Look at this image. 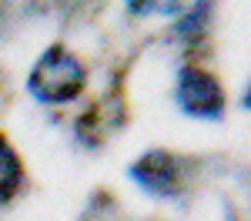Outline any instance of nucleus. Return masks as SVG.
<instances>
[{
	"instance_id": "20e7f679",
	"label": "nucleus",
	"mask_w": 251,
	"mask_h": 221,
	"mask_svg": "<svg viewBox=\"0 0 251 221\" xmlns=\"http://www.w3.org/2000/svg\"><path fill=\"white\" fill-rule=\"evenodd\" d=\"M20 184H24V164L10 141L0 138V201H10L20 191Z\"/></svg>"
},
{
	"instance_id": "f257e3e1",
	"label": "nucleus",
	"mask_w": 251,
	"mask_h": 221,
	"mask_svg": "<svg viewBox=\"0 0 251 221\" xmlns=\"http://www.w3.org/2000/svg\"><path fill=\"white\" fill-rule=\"evenodd\" d=\"M87 84V71L71 50L64 47H50L44 50V57L34 64L30 77H27V91L40 100V104H64L74 100Z\"/></svg>"
},
{
	"instance_id": "39448f33",
	"label": "nucleus",
	"mask_w": 251,
	"mask_h": 221,
	"mask_svg": "<svg viewBox=\"0 0 251 221\" xmlns=\"http://www.w3.org/2000/svg\"><path fill=\"white\" fill-rule=\"evenodd\" d=\"M211 0H194V7L184 14V20L177 24V34L184 40H201L208 30V17H211Z\"/></svg>"
},
{
	"instance_id": "f03ea898",
	"label": "nucleus",
	"mask_w": 251,
	"mask_h": 221,
	"mask_svg": "<svg viewBox=\"0 0 251 221\" xmlns=\"http://www.w3.org/2000/svg\"><path fill=\"white\" fill-rule=\"evenodd\" d=\"M177 107L198 121H221L225 114V91L221 84L201 71V67H184L177 74Z\"/></svg>"
},
{
	"instance_id": "423d86ee",
	"label": "nucleus",
	"mask_w": 251,
	"mask_h": 221,
	"mask_svg": "<svg viewBox=\"0 0 251 221\" xmlns=\"http://www.w3.org/2000/svg\"><path fill=\"white\" fill-rule=\"evenodd\" d=\"M127 10L134 17H151V14L177 17V14H184V0H127Z\"/></svg>"
},
{
	"instance_id": "7ed1b4c3",
	"label": "nucleus",
	"mask_w": 251,
	"mask_h": 221,
	"mask_svg": "<svg viewBox=\"0 0 251 221\" xmlns=\"http://www.w3.org/2000/svg\"><path fill=\"white\" fill-rule=\"evenodd\" d=\"M131 178L151 198H177L184 191V158L171 151H148L131 164Z\"/></svg>"
}]
</instances>
